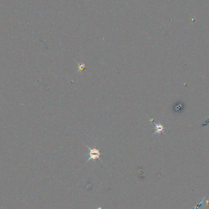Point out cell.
Wrapping results in <instances>:
<instances>
[{
    "instance_id": "2",
    "label": "cell",
    "mask_w": 209,
    "mask_h": 209,
    "mask_svg": "<svg viewBox=\"0 0 209 209\" xmlns=\"http://www.w3.org/2000/svg\"><path fill=\"white\" fill-rule=\"evenodd\" d=\"M150 121L153 122L154 123L155 126V131L154 133L152 135V136H153L154 135H155L156 134H159V133H161V132L164 133V127H163L162 125H161L160 124H157V123H155V122L154 121V120L152 119H150Z\"/></svg>"
},
{
    "instance_id": "1",
    "label": "cell",
    "mask_w": 209,
    "mask_h": 209,
    "mask_svg": "<svg viewBox=\"0 0 209 209\" xmlns=\"http://www.w3.org/2000/svg\"><path fill=\"white\" fill-rule=\"evenodd\" d=\"M85 146L89 149V153H88L89 154V158L87 160L86 163H88L90 160H95L97 159H99L100 161H102V160L100 158V156L102 153H100L99 149H97L95 147H94V149H91L89 146H87L86 144H85Z\"/></svg>"
},
{
    "instance_id": "4",
    "label": "cell",
    "mask_w": 209,
    "mask_h": 209,
    "mask_svg": "<svg viewBox=\"0 0 209 209\" xmlns=\"http://www.w3.org/2000/svg\"><path fill=\"white\" fill-rule=\"evenodd\" d=\"M205 199H206V197H204V198H203L202 200L201 201H200V202H198V204H197V205H196L195 206V207H194V208H193V209H197V208H199V207H200V206L202 205V203L204 202V201Z\"/></svg>"
},
{
    "instance_id": "3",
    "label": "cell",
    "mask_w": 209,
    "mask_h": 209,
    "mask_svg": "<svg viewBox=\"0 0 209 209\" xmlns=\"http://www.w3.org/2000/svg\"><path fill=\"white\" fill-rule=\"evenodd\" d=\"M78 65V71L77 72V73H81L83 71V69L85 68V64H80L78 63H77Z\"/></svg>"
}]
</instances>
